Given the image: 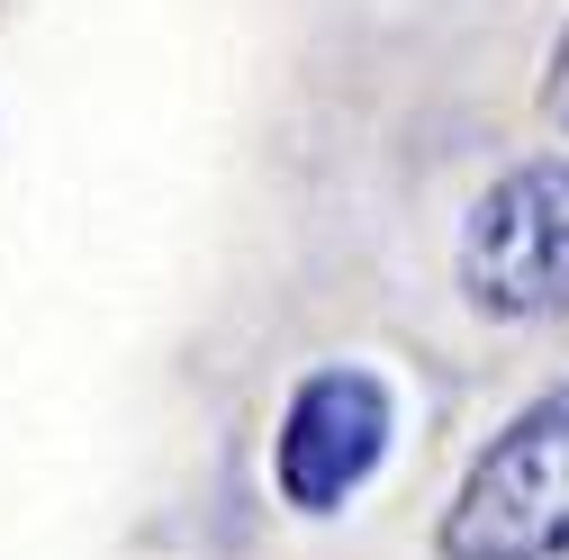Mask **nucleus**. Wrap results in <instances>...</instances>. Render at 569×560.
I'll return each mask as SVG.
<instances>
[{
	"label": "nucleus",
	"mask_w": 569,
	"mask_h": 560,
	"mask_svg": "<svg viewBox=\"0 0 569 560\" xmlns=\"http://www.w3.org/2000/svg\"><path fill=\"white\" fill-rule=\"evenodd\" d=\"M389 443H398V389L371 362H317L308 380H290V398H280L271 498L290 516H308V524H326L380 479Z\"/></svg>",
	"instance_id": "obj_3"
},
{
	"label": "nucleus",
	"mask_w": 569,
	"mask_h": 560,
	"mask_svg": "<svg viewBox=\"0 0 569 560\" xmlns=\"http://www.w3.org/2000/svg\"><path fill=\"white\" fill-rule=\"evenodd\" d=\"M443 560H569V380L497 426L435 524Z\"/></svg>",
	"instance_id": "obj_1"
},
{
	"label": "nucleus",
	"mask_w": 569,
	"mask_h": 560,
	"mask_svg": "<svg viewBox=\"0 0 569 560\" xmlns=\"http://www.w3.org/2000/svg\"><path fill=\"white\" fill-rule=\"evenodd\" d=\"M542 118L569 136V28L551 37V54H542Z\"/></svg>",
	"instance_id": "obj_4"
},
{
	"label": "nucleus",
	"mask_w": 569,
	"mask_h": 560,
	"mask_svg": "<svg viewBox=\"0 0 569 560\" xmlns=\"http://www.w3.org/2000/svg\"><path fill=\"white\" fill-rule=\"evenodd\" d=\"M452 280L488 326L569 317V154H525L461 208Z\"/></svg>",
	"instance_id": "obj_2"
}]
</instances>
